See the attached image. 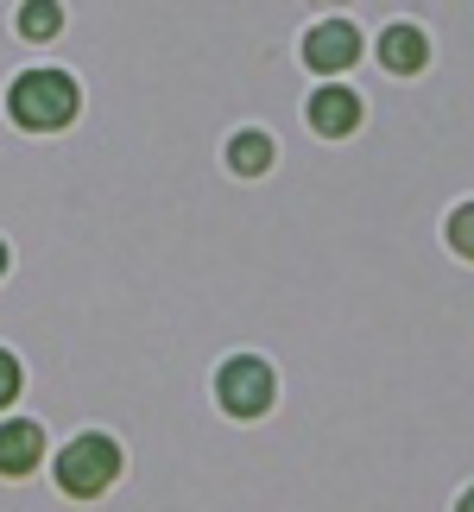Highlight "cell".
Listing matches in <instances>:
<instances>
[{
	"instance_id": "cell-1",
	"label": "cell",
	"mask_w": 474,
	"mask_h": 512,
	"mask_svg": "<svg viewBox=\"0 0 474 512\" xmlns=\"http://www.w3.org/2000/svg\"><path fill=\"white\" fill-rule=\"evenodd\" d=\"M7 108H13V121H19V127L51 133V127H64L70 114H76V83H70L64 70H26V76L13 83Z\"/></svg>"
},
{
	"instance_id": "cell-2",
	"label": "cell",
	"mask_w": 474,
	"mask_h": 512,
	"mask_svg": "<svg viewBox=\"0 0 474 512\" xmlns=\"http://www.w3.org/2000/svg\"><path fill=\"white\" fill-rule=\"evenodd\" d=\"M114 475H121V449L108 437H76L64 456H57V487L76 494V500H95Z\"/></svg>"
},
{
	"instance_id": "cell-3",
	"label": "cell",
	"mask_w": 474,
	"mask_h": 512,
	"mask_svg": "<svg viewBox=\"0 0 474 512\" xmlns=\"http://www.w3.org/2000/svg\"><path fill=\"white\" fill-rule=\"evenodd\" d=\"M215 392H222V405L234 411V418H260V411L272 405V367L253 361V354H241V361H228L222 373H215Z\"/></svg>"
},
{
	"instance_id": "cell-4",
	"label": "cell",
	"mask_w": 474,
	"mask_h": 512,
	"mask_svg": "<svg viewBox=\"0 0 474 512\" xmlns=\"http://www.w3.org/2000/svg\"><path fill=\"white\" fill-rule=\"evenodd\" d=\"M354 57H361V32H354L348 19H323V26L304 38V64L310 70H348Z\"/></svg>"
},
{
	"instance_id": "cell-5",
	"label": "cell",
	"mask_w": 474,
	"mask_h": 512,
	"mask_svg": "<svg viewBox=\"0 0 474 512\" xmlns=\"http://www.w3.org/2000/svg\"><path fill=\"white\" fill-rule=\"evenodd\" d=\"M38 456H45V430H38L32 418L0 424V475H32Z\"/></svg>"
},
{
	"instance_id": "cell-6",
	"label": "cell",
	"mask_w": 474,
	"mask_h": 512,
	"mask_svg": "<svg viewBox=\"0 0 474 512\" xmlns=\"http://www.w3.org/2000/svg\"><path fill=\"white\" fill-rule=\"evenodd\" d=\"M354 121H361V102H354L348 89H316L310 95V127L316 133H329V140H342V133H354Z\"/></svg>"
},
{
	"instance_id": "cell-7",
	"label": "cell",
	"mask_w": 474,
	"mask_h": 512,
	"mask_svg": "<svg viewBox=\"0 0 474 512\" xmlns=\"http://www.w3.org/2000/svg\"><path fill=\"white\" fill-rule=\"evenodd\" d=\"M380 57H386V70H399V76H411V70H424V32L418 26H392L386 38H380Z\"/></svg>"
},
{
	"instance_id": "cell-8",
	"label": "cell",
	"mask_w": 474,
	"mask_h": 512,
	"mask_svg": "<svg viewBox=\"0 0 474 512\" xmlns=\"http://www.w3.org/2000/svg\"><path fill=\"white\" fill-rule=\"evenodd\" d=\"M228 165L234 171H266L272 165V140H266V133H234V146H228Z\"/></svg>"
},
{
	"instance_id": "cell-9",
	"label": "cell",
	"mask_w": 474,
	"mask_h": 512,
	"mask_svg": "<svg viewBox=\"0 0 474 512\" xmlns=\"http://www.w3.org/2000/svg\"><path fill=\"white\" fill-rule=\"evenodd\" d=\"M57 26H64V13H57L51 0H32V7L19 13V32H26V38H51Z\"/></svg>"
},
{
	"instance_id": "cell-10",
	"label": "cell",
	"mask_w": 474,
	"mask_h": 512,
	"mask_svg": "<svg viewBox=\"0 0 474 512\" xmlns=\"http://www.w3.org/2000/svg\"><path fill=\"white\" fill-rule=\"evenodd\" d=\"M449 247H456V253H468V260H474V203H462L456 215H449Z\"/></svg>"
},
{
	"instance_id": "cell-11",
	"label": "cell",
	"mask_w": 474,
	"mask_h": 512,
	"mask_svg": "<svg viewBox=\"0 0 474 512\" xmlns=\"http://www.w3.org/2000/svg\"><path fill=\"white\" fill-rule=\"evenodd\" d=\"M13 392H19V361L0 348V405H13Z\"/></svg>"
},
{
	"instance_id": "cell-12",
	"label": "cell",
	"mask_w": 474,
	"mask_h": 512,
	"mask_svg": "<svg viewBox=\"0 0 474 512\" xmlns=\"http://www.w3.org/2000/svg\"><path fill=\"white\" fill-rule=\"evenodd\" d=\"M456 512H474V487H468V494H462V506H456Z\"/></svg>"
},
{
	"instance_id": "cell-13",
	"label": "cell",
	"mask_w": 474,
	"mask_h": 512,
	"mask_svg": "<svg viewBox=\"0 0 474 512\" xmlns=\"http://www.w3.org/2000/svg\"><path fill=\"white\" fill-rule=\"evenodd\" d=\"M0 272H7V247H0Z\"/></svg>"
}]
</instances>
